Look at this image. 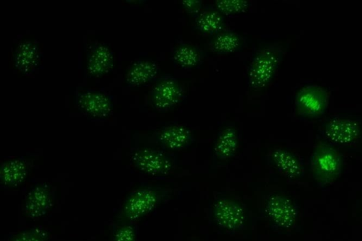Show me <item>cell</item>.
<instances>
[{"instance_id": "6da1fadb", "label": "cell", "mask_w": 362, "mask_h": 241, "mask_svg": "<svg viewBox=\"0 0 362 241\" xmlns=\"http://www.w3.org/2000/svg\"><path fill=\"white\" fill-rule=\"evenodd\" d=\"M310 172L319 187H325L335 182L343 170L340 153L327 143L317 144L310 160Z\"/></svg>"}, {"instance_id": "7a4b0ae2", "label": "cell", "mask_w": 362, "mask_h": 241, "mask_svg": "<svg viewBox=\"0 0 362 241\" xmlns=\"http://www.w3.org/2000/svg\"><path fill=\"white\" fill-rule=\"evenodd\" d=\"M279 61V49L274 47H265L259 51L248 70L250 86L255 89L266 87L273 78Z\"/></svg>"}, {"instance_id": "3957f363", "label": "cell", "mask_w": 362, "mask_h": 241, "mask_svg": "<svg viewBox=\"0 0 362 241\" xmlns=\"http://www.w3.org/2000/svg\"><path fill=\"white\" fill-rule=\"evenodd\" d=\"M329 103V95L325 89L316 85L302 88L296 96V107L303 116L315 118L323 114Z\"/></svg>"}, {"instance_id": "277c9868", "label": "cell", "mask_w": 362, "mask_h": 241, "mask_svg": "<svg viewBox=\"0 0 362 241\" xmlns=\"http://www.w3.org/2000/svg\"><path fill=\"white\" fill-rule=\"evenodd\" d=\"M361 132L359 123L349 118H332L322 128V134L328 141L339 146L354 143L359 139Z\"/></svg>"}, {"instance_id": "5b68a950", "label": "cell", "mask_w": 362, "mask_h": 241, "mask_svg": "<svg viewBox=\"0 0 362 241\" xmlns=\"http://www.w3.org/2000/svg\"><path fill=\"white\" fill-rule=\"evenodd\" d=\"M134 165L142 172L150 175H164L173 168L171 160L163 153L142 148L134 151L131 155Z\"/></svg>"}, {"instance_id": "8992f818", "label": "cell", "mask_w": 362, "mask_h": 241, "mask_svg": "<svg viewBox=\"0 0 362 241\" xmlns=\"http://www.w3.org/2000/svg\"><path fill=\"white\" fill-rule=\"evenodd\" d=\"M265 211L269 219L278 227L291 229L296 223L298 211L294 203L281 194H273L267 200Z\"/></svg>"}, {"instance_id": "52a82bcc", "label": "cell", "mask_w": 362, "mask_h": 241, "mask_svg": "<svg viewBox=\"0 0 362 241\" xmlns=\"http://www.w3.org/2000/svg\"><path fill=\"white\" fill-rule=\"evenodd\" d=\"M159 200L160 195L157 190L149 187L138 189L127 199L123 213L129 220H136L151 212Z\"/></svg>"}, {"instance_id": "ba28073f", "label": "cell", "mask_w": 362, "mask_h": 241, "mask_svg": "<svg viewBox=\"0 0 362 241\" xmlns=\"http://www.w3.org/2000/svg\"><path fill=\"white\" fill-rule=\"evenodd\" d=\"M214 218L220 227L238 230L243 226L246 214L243 207L238 202L228 199H219L213 205Z\"/></svg>"}, {"instance_id": "9c48e42d", "label": "cell", "mask_w": 362, "mask_h": 241, "mask_svg": "<svg viewBox=\"0 0 362 241\" xmlns=\"http://www.w3.org/2000/svg\"><path fill=\"white\" fill-rule=\"evenodd\" d=\"M182 95L180 83L172 78H165L153 86L151 93V103L158 110H167L179 102Z\"/></svg>"}, {"instance_id": "30bf717a", "label": "cell", "mask_w": 362, "mask_h": 241, "mask_svg": "<svg viewBox=\"0 0 362 241\" xmlns=\"http://www.w3.org/2000/svg\"><path fill=\"white\" fill-rule=\"evenodd\" d=\"M52 205V194L49 186L45 183L34 186L27 194L24 212L30 218L45 216Z\"/></svg>"}, {"instance_id": "8fae6325", "label": "cell", "mask_w": 362, "mask_h": 241, "mask_svg": "<svg viewBox=\"0 0 362 241\" xmlns=\"http://www.w3.org/2000/svg\"><path fill=\"white\" fill-rule=\"evenodd\" d=\"M78 105L86 114L94 118H105L112 109L110 98L103 92L86 90L78 97Z\"/></svg>"}, {"instance_id": "7c38bea8", "label": "cell", "mask_w": 362, "mask_h": 241, "mask_svg": "<svg viewBox=\"0 0 362 241\" xmlns=\"http://www.w3.org/2000/svg\"><path fill=\"white\" fill-rule=\"evenodd\" d=\"M113 65L114 54L107 45L98 43L89 49L86 63L88 75L94 77L102 76L110 72Z\"/></svg>"}, {"instance_id": "4fadbf2b", "label": "cell", "mask_w": 362, "mask_h": 241, "mask_svg": "<svg viewBox=\"0 0 362 241\" xmlns=\"http://www.w3.org/2000/svg\"><path fill=\"white\" fill-rule=\"evenodd\" d=\"M158 65L150 59H139L127 69L125 81L130 86H140L152 81L158 74Z\"/></svg>"}, {"instance_id": "5bb4252c", "label": "cell", "mask_w": 362, "mask_h": 241, "mask_svg": "<svg viewBox=\"0 0 362 241\" xmlns=\"http://www.w3.org/2000/svg\"><path fill=\"white\" fill-rule=\"evenodd\" d=\"M192 138L191 131L185 126L172 124L165 127L158 134L159 142L170 150H180L189 145Z\"/></svg>"}, {"instance_id": "9a60e30c", "label": "cell", "mask_w": 362, "mask_h": 241, "mask_svg": "<svg viewBox=\"0 0 362 241\" xmlns=\"http://www.w3.org/2000/svg\"><path fill=\"white\" fill-rule=\"evenodd\" d=\"M271 158L276 167L286 177L296 180L303 175L301 162L289 151L275 148L272 152Z\"/></svg>"}, {"instance_id": "2e32d148", "label": "cell", "mask_w": 362, "mask_h": 241, "mask_svg": "<svg viewBox=\"0 0 362 241\" xmlns=\"http://www.w3.org/2000/svg\"><path fill=\"white\" fill-rule=\"evenodd\" d=\"M28 173V167L26 162L21 158H13L1 164L0 180L4 186L14 187L25 180Z\"/></svg>"}, {"instance_id": "e0dca14e", "label": "cell", "mask_w": 362, "mask_h": 241, "mask_svg": "<svg viewBox=\"0 0 362 241\" xmlns=\"http://www.w3.org/2000/svg\"><path fill=\"white\" fill-rule=\"evenodd\" d=\"M39 50L37 45L32 41L21 42L14 53L15 66L23 73L33 71L37 65Z\"/></svg>"}, {"instance_id": "ac0fdd59", "label": "cell", "mask_w": 362, "mask_h": 241, "mask_svg": "<svg viewBox=\"0 0 362 241\" xmlns=\"http://www.w3.org/2000/svg\"><path fill=\"white\" fill-rule=\"evenodd\" d=\"M238 146V137L236 130L233 127H228L219 134L214 147V152L219 159H228L235 154Z\"/></svg>"}, {"instance_id": "d6986e66", "label": "cell", "mask_w": 362, "mask_h": 241, "mask_svg": "<svg viewBox=\"0 0 362 241\" xmlns=\"http://www.w3.org/2000/svg\"><path fill=\"white\" fill-rule=\"evenodd\" d=\"M224 25L223 18L220 12L207 10L201 12L196 19L197 28L205 34H212L222 30Z\"/></svg>"}, {"instance_id": "ffe728a7", "label": "cell", "mask_w": 362, "mask_h": 241, "mask_svg": "<svg viewBox=\"0 0 362 241\" xmlns=\"http://www.w3.org/2000/svg\"><path fill=\"white\" fill-rule=\"evenodd\" d=\"M241 45L240 37L233 32L218 33L210 43L212 51L216 53H232Z\"/></svg>"}, {"instance_id": "44dd1931", "label": "cell", "mask_w": 362, "mask_h": 241, "mask_svg": "<svg viewBox=\"0 0 362 241\" xmlns=\"http://www.w3.org/2000/svg\"><path fill=\"white\" fill-rule=\"evenodd\" d=\"M200 54L192 45L182 44L176 47L173 58L177 64L183 68H192L200 61Z\"/></svg>"}, {"instance_id": "7402d4cb", "label": "cell", "mask_w": 362, "mask_h": 241, "mask_svg": "<svg viewBox=\"0 0 362 241\" xmlns=\"http://www.w3.org/2000/svg\"><path fill=\"white\" fill-rule=\"evenodd\" d=\"M215 4L218 11L226 15L243 13L248 8V2L245 0H217Z\"/></svg>"}, {"instance_id": "603a6c76", "label": "cell", "mask_w": 362, "mask_h": 241, "mask_svg": "<svg viewBox=\"0 0 362 241\" xmlns=\"http://www.w3.org/2000/svg\"><path fill=\"white\" fill-rule=\"evenodd\" d=\"M48 237L49 234L46 230L35 228L15 235L9 241H47Z\"/></svg>"}, {"instance_id": "cb8c5ba5", "label": "cell", "mask_w": 362, "mask_h": 241, "mask_svg": "<svg viewBox=\"0 0 362 241\" xmlns=\"http://www.w3.org/2000/svg\"><path fill=\"white\" fill-rule=\"evenodd\" d=\"M114 241H136V232L133 226L125 225L119 227L115 233Z\"/></svg>"}, {"instance_id": "d4e9b609", "label": "cell", "mask_w": 362, "mask_h": 241, "mask_svg": "<svg viewBox=\"0 0 362 241\" xmlns=\"http://www.w3.org/2000/svg\"><path fill=\"white\" fill-rule=\"evenodd\" d=\"M182 5L186 11L192 14L199 13L202 8V1L198 0H183Z\"/></svg>"}]
</instances>
